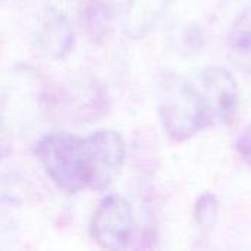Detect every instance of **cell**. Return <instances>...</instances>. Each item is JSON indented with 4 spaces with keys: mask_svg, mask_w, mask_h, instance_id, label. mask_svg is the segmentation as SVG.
Wrapping results in <instances>:
<instances>
[{
    "mask_svg": "<svg viewBox=\"0 0 251 251\" xmlns=\"http://www.w3.org/2000/svg\"><path fill=\"white\" fill-rule=\"evenodd\" d=\"M174 0H128L124 31L128 37L138 40L150 34Z\"/></svg>",
    "mask_w": 251,
    "mask_h": 251,
    "instance_id": "52a82bcc",
    "label": "cell"
},
{
    "mask_svg": "<svg viewBox=\"0 0 251 251\" xmlns=\"http://www.w3.org/2000/svg\"><path fill=\"white\" fill-rule=\"evenodd\" d=\"M157 109L174 141H185L210 124L201 91L175 72H165L157 79Z\"/></svg>",
    "mask_w": 251,
    "mask_h": 251,
    "instance_id": "6da1fadb",
    "label": "cell"
},
{
    "mask_svg": "<svg viewBox=\"0 0 251 251\" xmlns=\"http://www.w3.org/2000/svg\"><path fill=\"white\" fill-rule=\"evenodd\" d=\"M237 150L240 156L244 159V162H247L251 166V125H249L238 137Z\"/></svg>",
    "mask_w": 251,
    "mask_h": 251,
    "instance_id": "8fae6325",
    "label": "cell"
},
{
    "mask_svg": "<svg viewBox=\"0 0 251 251\" xmlns=\"http://www.w3.org/2000/svg\"><path fill=\"white\" fill-rule=\"evenodd\" d=\"M193 216H194L196 224L201 229H206V231L213 229L219 216V201L216 196L212 193L201 194L194 204Z\"/></svg>",
    "mask_w": 251,
    "mask_h": 251,
    "instance_id": "30bf717a",
    "label": "cell"
},
{
    "mask_svg": "<svg viewBox=\"0 0 251 251\" xmlns=\"http://www.w3.org/2000/svg\"><path fill=\"white\" fill-rule=\"evenodd\" d=\"M134 215L126 199L118 194L106 196L94 210L90 234L96 244L106 250H124L132 237Z\"/></svg>",
    "mask_w": 251,
    "mask_h": 251,
    "instance_id": "3957f363",
    "label": "cell"
},
{
    "mask_svg": "<svg viewBox=\"0 0 251 251\" xmlns=\"http://www.w3.org/2000/svg\"><path fill=\"white\" fill-rule=\"evenodd\" d=\"M201 94L210 124L229 125L238 113V88L232 74L222 66H209L201 74Z\"/></svg>",
    "mask_w": 251,
    "mask_h": 251,
    "instance_id": "5b68a950",
    "label": "cell"
},
{
    "mask_svg": "<svg viewBox=\"0 0 251 251\" xmlns=\"http://www.w3.org/2000/svg\"><path fill=\"white\" fill-rule=\"evenodd\" d=\"M35 154L46 175L63 191L75 194L90 188V171L82 138L66 132L44 135Z\"/></svg>",
    "mask_w": 251,
    "mask_h": 251,
    "instance_id": "7a4b0ae2",
    "label": "cell"
},
{
    "mask_svg": "<svg viewBox=\"0 0 251 251\" xmlns=\"http://www.w3.org/2000/svg\"><path fill=\"white\" fill-rule=\"evenodd\" d=\"M228 56L240 72L251 75V6L237 16L231 26L228 35Z\"/></svg>",
    "mask_w": 251,
    "mask_h": 251,
    "instance_id": "ba28073f",
    "label": "cell"
},
{
    "mask_svg": "<svg viewBox=\"0 0 251 251\" xmlns=\"http://www.w3.org/2000/svg\"><path fill=\"white\" fill-rule=\"evenodd\" d=\"M31 38L38 53L49 59L60 60L72 50L75 32L63 12L47 6L35 15Z\"/></svg>",
    "mask_w": 251,
    "mask_h": 251,
    "instance_id": "8992f818",
    "label": "cell"
},
{
    "mask_svg": "<svg viewBox=\"0 0 251 251\" xmlns=\"http://www.w3.org/2000/svg\"><path fill=\"white\" fill-rule=\"evenodd\" d=\"M116 0H88L84 12L85 28L94 41L109 37L116 18Z\"/></svg>",
    "mask_w": 251,
    "mask_h": 251,
    "instance_id": "9c48e42d",
    "label": "cell"
},
{
    "mask_svg": "<svg viewBox=\"0 0 251 251\" xmlns=\"http://www.w3.org/2000/svg\"><path fill=\"white\" fill-rule=\"evenodd\" d=\"M84 143L90 171V188L97 191L106 190L125 163V141L113 129H99L84 138Z\"/></svg>",
    "mask_w": 251,
    "mask_h": 251,
    "instance_id": "277c9868",
    "label": "cell"
}]
</instances>
